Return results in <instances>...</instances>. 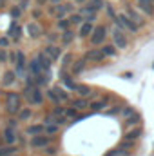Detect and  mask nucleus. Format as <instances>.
Returning <instances> with one entry per match:
<instances>
[{"mask_svg": "<svg viewBox=\"0 0 154 156\" xmlns=\"http://www.w3.org/2000/svg\"><path fill=\"white\" fill-rule=\"evenodd\" d=\"M20 94L27 100L29 105H42L44 98H45V93H42V87H38V85H33V87L24 85V89H22Z\"/></svg>", "mask_w": 154, "mask_h": 156, "instance_id": "obj_1", "label": "nucleus"}, {"mask_svg": "<svg viewBox=\"0 0 154 156\" xmlns=\"http://www.w3.org/2000/svg\"><path fill=\"white\" fill-rule=\"evenodd\" d=\"M20 109H22V94L15 91H7L5 93V113L9 116H16Z\"/></svg>", "mask_w": 154, "mask_h": 156, "instance_id": "obj_2", "label": "nucleus"}, {"mask_svg": "<svg viewBox=\"0 0 154 156\" xmlns=\"http://www.w3.org/2000/svg\"><path fill=\"white\" fill-rule=\"evenodd\" d=\"M107 37H109L107 26H105V24H96V26L93 27V33H91V37H89V42H91L93 47H102V45L105 44Z\"/></svg>", "mask_w": 154, "mask_h": 156, "instance_id": "obj_3", "label": "nucleus"}, {"mask_svg": "<svg viewBox=\"0 0 154 156\" xmlns=\"http://www.w3.org/2000/svg\"><path fill=\"white\" fill-rule=\"evenodd\" d=\"M76 11V5H75V2H62V4H58V5H51V9H49V13H51V16H54L56 20H60V18H65V16H69L71 13H75Z\"/></svg>", "mask_w": 154, "mask_h": 156, "instance_id": "obj_4", "label": "nucleus"}, {"mask_svg": "<svg viewBox=\"0 0 154 156\" xmlns=\"http://www.w3.org/2000/svg\"><path fill=\"white\" fill-rule=\"evenodd\" d=\"M109 35H111V42L118 47V51L129 47V38H127L129 33H127L125 29H121V27H118V26H113V29L109 31Z\"/></svg>", "mask_w": 154, "mask_h": 156, "instance_id": "obj_5", "label": "nucleus"}, {"mask_svg": "<svg viewBox=\"0 0 154 156\" xmlns=\"http://www.w3.org/2000/svg\"><path fill=\"white\" fill-rule=\"evenodd\" d=\"M113 24L118 26V27H121V29H125L127 33H132V35H136V33L140 31V26H136V24L129 18V15H127L125 11H120V13H118V16H116V20Z\"/></svg>", "mask_w": 154, "mask_h": 156, "instance_id": "obj_6", "label": "nucleus"}, {"mask_svg": "<svg viewBox=\"0 0 154 156\" xmlns=\"http://www.w3.org/2000/svg\"><path fill=\"white\" fill-rule=\"evenodd\" d=\"M127 15H129V18L136 24V26H140V27H143L145 24H147V16L136 7V5H132V4H125V9H123Z\"/></svg>", "mask_w": 154, "mask_h": 156, "instance_id": "obj_7", "label": "nucleus"}, {"mask_svg": "<svg viewBox=\"0 0 154 156\" xmlns=\"http://www.w3.org/2000/svg\"><path fill=\"white\" fill-rule=\"evenodd\" d=\"M51 140H53V136H47L45 133H42V134H37V136H31V140H29V147L31 149H45L47 145H51Z\"/></svg>", "mask_w": 154, "mask_h": 156, "instance_id": "obj_8", "label": "nucleus"}, {"mask_svg": "<svg viewBox=\"0 0 154 156\" xmlns=\"http://www.w3.org/2000/svg\"><path fill=\"white\" fill-rule=\"evenodd\" d=\"M16 69H15V73H16V76L18 78H26V69H27V66H29V60H27V56L24 55V51H16Z\"/></svg>", "mask_w": 154, "mask_h": 156, "instance_id": "obj_9", "label": "nucleus"}, {"mask_svg": "<svg viewBox=\"0 0 154 156\" xmlns=\"http://www.w3.org/2000/svg\"><path fill=\"white\" fill-rule=\"evenodd\" d=\"M83 58L87 60V64H102L105 60V55L102 53L100 47H96V49H87L83 53Z\"/></svg>", "mask_w": 154, "mask_h": 156, "instance_id": "obj_10", "label": "nucleus"}, {"mask_svg": "<svg viewBox=\"0 0 154 156\" xmlns=\"http://www.w3.org/2000/svg\"><path fill=\"white\" fill-rule=\"evenodd\" d=\"M26 33H27L31 38H40V37H44V35H45L44 27L40 26L38 22H35V20L27 22V26H26Z\"/></svg>", "mask_w": 154, "mask_h": 156, "instance_id": "obj_11", "label": "nucleus"}, {"mask_svg": "<svg viewBox=\"0 0 154 156\" xmlns=\"http://www.w3.org/2000/svg\"><path fill=\"white\" fill-rule=\"evenodd\" d=\"M2 138H4V144H7V145H15V144H16V140H18L16 129H15V127L5 125V127H4V131H2Z\"/></svg>", "mask_w": 154, "mask_h": 156, "instance_id": "obj_12", "label": "nucleus"}, {"mask_svg": "<svg viewBox=\"0 0 154 156\" xmlns=\"http://www.w3.org/2000/svg\"><path fill=\"white\" fill-rule=\"evenodd\" d=\"M136 7H138L147 18L154 16V2L152 0H136Z\"/></svg>", "mask_w": 154, "mask_h": 156, "instance_id": "obj_13", "label": "nucleus"}, {"mask_svg": "<svg viewBox=\"0 0 154 156\" xmlns=\"http://www.w3.org/2000/svg\"><path fill=\"white\" fill-rule=\"evenodd\" d=\"M44 53L53 60V62H56L58 58H62V45H53V44H47L45 47H44Z\"/></svg>", "mask_w": 154, "mask_h": 156, "instance_id": "obj_14", "label": "nucleus"}, {"mask_svg": "<svg viewBox=\"0 0 154 156\" xmlns=\"http://www.w3.org/2000/svg\"><path fill=\"white\" fill-rule=\"evenodd\" d=\"M78 35L73 31V27L71 29H65V31H62L60 33V44H62V47H67V45H71L75 38H76Z\"/></svg>", "mask_w": 154, "mask_h": 156, "instance_id": "obj_15", "label": "nucleus"}, {"mask_svg": "<svg viewBox=\"0 0 154 156\" xmlns=\"http://www.w3.org/2000/svg\"><path fill=\"white\" fill-rule=\"evenodd\" d=\"M109 105V96H100L98 100H93V102H89V107H91V111H103L105 107Z\"/></svg>", "mask_w": 154, "mask_h": 156, "instance_id": "obj_16", "label": "nucleus"}, {"mask_svg": "<svg viewBox=\"0 0 154 156\" xmlns=\"http://www.w3.org/2000/svg\"><path fill=\"white\" fill-rule=\"evenodd\" d=\"M85 67H87V60H85L83 56L75 58V62H73V66H71V75H73V76H78Z\"/></svg>", "mask_w": 154, "mask_h": 156, "instance_id": "obj_17", "label": "nucleus"}, {"mask_svg": "<svg viewBox=\"0 0 154 156\" xmlns=\"http://www.w3.org/2000/svg\"><path fill=\"white\" fill-rule=\"evenodd\" d=\"M7 37L13 40V42H18V40L22 38V27L13 20L11 22V26H9V31H7Z\"/></svg>", "mask_w": 154, "mask_h": 156, "instance_id": "obj_18", "label": "nucleus"}, {"mask_svg": "<svg viewBox=\"0 0 154 156\" xmlns=\"http://www.w3.org/2000/svg\"><path fill=\"white\" fill-rule=\"evenodd\" d=\"M140 138H142V127H140V125L129 129V131L123 134V140H129V142H138Z\"/></svg>", "mask_w": 154, "mask_h": 156, "instance_id": "obj_19", "label": "nucleus"}, {"mask_svg": "<svg viewBox=\"0 0 154 156\" xmlns=\"http://www.w3.org/2000/svg\"><path fill=\"white\" fill-rule=\"evenodd\" d=\"M35 56H37V60H38V64L42 66V69H44L45 73H47V71L51 69V66L54 64V62H53V60H51V58H49V56H47V55H45L44 51H42V53H38V55H35Z\"/></svg>", "mask_w": 154, "mask_h": 156, "instance_id": "obj_20", "label": "nucleus"}, {"mask_svg": "<svg viewBox=\"0 0 154 156\" xmlns=\"http://www.w3.org/2000/svg\"><path fill=\"white\" fill-rule=\"evenodd\" d=\"M93 24H89V22H83V24H80L78 26V31H76V35L80 37V38H89L91 37V33H93Z\"/></svg>", "mask_w": 154, "mask_h": 156, "instance_id": "obj_21", "label": "nucleus"}, {"mask_svg": "<svg viewBox=\"0 0 154 156\" xmlns=\"http://www.w3.org/2000/svg\"><path fill=\"white\" fill-rule=\"evenodd\" d=\"M16 80H18L16 73H15L13 69H7V71L4 73V76H2V85H4V87H11Z\"/></svg>", "mask_w": 154, "mask_h": 156, "instance_id": "obj_22", "label": "nucleus"}, {"mask_svg": "<svg viewBox=\"0 0 154 156\" xmlns=\"http://www.w3.org/2000/svg\"><path fill=\"white\" fill-rule=\"evenodd\" d=\"M75 93H78V96H82V98H89L94 91H93V87H91V85H87V83H76Z\"/></svg>", "mask_w": 154, "mask_h": 156, "instance_id": "obj_23", "label": "nucleus"}, {"mask_svg": "<svg viewBox=\"0 0 154 156\" xmlns=\"http://www.w3.org/2000/svg\"><path fill=\"white\" fill-rule=\"evenodd\" d=\"M44 129H45L44 123H31V125H27V127L24 129V133H26L27 136H37V134H42V133H44Z\"/></svg>", "mask_w": 154, "mask_h": 156, "instance_id": "obj_24", "label": "nucleus"}, {"mask_svg": "<svg viewBox=\"0 0 154 156\" xmlns=\"http://www.w3.org/2000/svg\"><path fill=\"white\" fill-rule=\"evenodd\" d=\"M100 49H102V53L105 55V58H109V56L113 58V56H116V55H118V47H116L113 42H105Z\"/></svg>", "mask_w": 154, "mask_h": 156, "instance_id": "obj_25", "label": "nucleus"}, {"mask_svg": "<svg viewBox=\"0 0 154 156\" xmlns=\"http://www.w3.org/2000/svg\"><path fill=\"white\" fill-rule=\"evenodd\" d=\"M54 91H56V94H58V98H60V102L62 104H71V93L69 91H65L64 87H60V85H54Z\"/></svg>", "mask_w": 154, "mask_h": 156, "instance_id": "obj_26", "label": "nucleus"}, {"mask_svg": "<svg viewBox=\"0 0 154 156\" xmlns=\"http://www.w3.org/2000/svg\"><path fill=\"white\" fill-rule=\"evenodd\" d=\"M105 2L103 0H89L87 4H85V7L89 9V11H94V13H98V11H102V9H105Z\"/></svg>", "mask_w": 154, "mask_h": 156, "instance_id": "obj_27", "label": "nucleus"}, {"mask_svg": "<svg viewBox=\"0 0 154 156\" xmlns=\"http://www.w3.org/2000/svg\"><path fill=\"white\" fill-rule=\"evenodd\" d=\"M31 118H33V109L31 107H22L18 111V115H16V120L18 122H29Z\"/></svg>", "mask_w": 154, "mask_h": 156, "instance_id": "obj_28", "label": "nucleus"}, {"mask_svg": "<svg viewBox=\"0 0 154 156\" xmlns=\"http://www.w3.org/2000/svg\"><path fill=\"white\" fill-rule=\"evenodd\" d=\"M62 83L67 87V91H75V87H76V83L73 82V75H67L65 69H62Z\"/></svg>", "mask_w": 154, "mask_h": 156, "instance_id": "obj_29", "label": "nucleus"}, {"mask_svg": "<svg viewBox=\"0 0 154 156\" xmlns=\"http://www.w3.org/2000/svg\"><path fill=\"white\" fill-rule=\"evenodd\" d=\"M71 105H73L76 111H83V109H87V107H89V100H87V98L78 96V98H75V100H71Z\"/></svg>", "mask_w": 154, "mask_h": 156, "instance_id": "obj_30", "label": "nucleus"}, {"mask_svg": "<svg viewBox=\"0 0 154 156\" xmlns=\"http://www.w3.org/2000/svg\"><path fill=\"white\" fill-rule=\"evenodd\" d=\"M11 154H18V147L16 145H0V156H11Z\"/></svg>", "mask_w": 154, "mask_h": 156, "instance_id": "obj_31", "label": "nucleus"}, {"mask_svg": "<svg viewBox=\"0 0 154 156\" xmlns=\"http://www.w3.org/2000/svg\"><path fill=\"white\" fill-rule=\"evenodd\" d=\"M45 98H47L53 105L62 104V102H60V98H58V94H56V91H54V87H51V89H47V91H45Z\"/></svg>", "mask_w": 154, "mask_h": 156, "instance_id": "obj_32", "label": "nucleus"}, {"mask_svg": "<svg viewBox=\"0 0 154 156\" xmlns=\"http://www.w3.org/2000/svg\"><path fill=\"white\" fill-rule=\"evenodd\" d=\"M73 62H75V55H73V53L62 55V69H71Z\"/></svg>", "mask_w": 154, "mask_h": 156, "instance_id": "obj_33", "label": "nucleus"}, {"mask_svg": "<svg viewBox=\"0 0 154 156\" xmlns=\"http://www.w3.org/2000/svg\"><path fill=\"white\" fill-rule=\"evenodd\" d=\"M60 129H62V127H60L58 123H47L45 129H44V133H45L47 136H56V134L60 133Z\"/></svg>", "mask_w": 154, "mask_h": 156, "instance_id": "obj_34", "label": "nucleus"}, {"mask_svg": "<svg viewBox=\"0 0 154 156\" xmlns=\"http://www.w3.org/2000/svg\"><path fill=\"white\" fill-rule=\"evenodd\" d=\"M138 123H142V116H140V113H134V115H131L129 118H125V125L127 127H136Z\"/></svg>", "mask_w": 154, "mask_h": 156, "instance_id": "obj_35", "label": "nucleus"}, {"mask_svg": "<svg viewBox=\"0 0 154 156\" xmlns=\"http://www.w3.org/2000/svg\"><path fill=\"white\" fill-rule=\"evenodd\" d=\"M69 22H71V27H73V26H80V24H83L85 20H83V16H82L78 11H75V13L69 15Z\"/></svg>", "mask_w": 154, "mask_h": 156, "instance_id": "obj_36", "label": "nucleus"}, {"mask_svg": "<svg viewBox=\"0 0 154 156\" xmlns=\"http://www.w3.org/2000/svg\"><path fill=\"white\" fill-rule=\"evenodd\" d=\"M56 29H58V31H65V29H71V22H69V16L56 20Z\"/></svg>", "mask_w": 154, "mask_h": 156, "instance_id": "obj_37", "label": "nucleus"}, {"mask_svg": "<svg viewBox=\"0 0 154 156\" xmlns=\"http://www.w3.org/2000/svg\"><path fill=\"white\" fill-rule=\"evenodd\" d=\"M78 116H80V115H78V111L73 107V105L65 107V118H67V120H75V122H76Z\"/></svg>", "mask_w": 154, "mask_h": 156, "instance_id": "obj_38", "label": "nucleus"}, {"mask_svg": "<svg viewBox=\"0 0 154 156\" xmlns=\"http://www.w3.org/2000/svg\"><path fill=\"white\" fill-rule=\"evenodd\" d=\"M9 15H11V18H13V20H18V18L24 15V11H22V7H20V5H13V7L9 9Z\"/></svg>", "mask_w": 154, "mask_h": 156, "instance_id": "obj_39", "label": "nucleus"}, {"mask_svg": "<svg viewBox=\"0 0 154 156\" xmlns=\"http://www.w3.org/2000/svg\"><path fill=\"white\" fill-rule=\"evenodd\" d=\"M105 156H129V151H125L123 147H114V149H111Z\"/></svg>", "mask_w": 154, "mask_h": 156, "instance_id": "obj_40", "label": "nucleus"}, {"mask_svg": "<svg viewBox=\"0 0 154 156\" xmlns=\"http://www.w3.org/2000/svg\"><path fill=\"white\" fill-rule=\"evenodd\" d=\"M45 38H47V44L56 45L60 42V33H45Z\"/></svg>", "mask_w": 154, "mask_h": 156, "instance_id": "obj_41", "label": "nucleus"}, {"mask_svg": "<svg viewBox=\"0 0 154 156\" xmlns=\"http://www.w3.org/2000/svg\"><path fill=\"white\" fill-rule=\"evenodd\" d=\"M51 113L54 115L56 118H60V116H65V107L62 105V104H58V105H54L53 109H51Z\"/></svg>", "mask_w": 154, "mask_h": 156, "instance_id": "obj_42", "label": "nucleus"}, {"mask_svg": "<svg viewBox=\"0 0 154 156\" xmlns=\"http://www.w3.org/2000/svg\"><path fill=\"white\" fill-rule=\"evenodd\" d=\"M105 15H107V16H109L113 22H114L116 16H118V13H116V9L113 7V5H105Z\"/></svg>", "mask_w": 154, "mask_h": 156, "instance_id": "obj_43", "label": "nucleus"}, {"mask_svg": "<svg viewBox=\"0 0 154 156\" xmlns=\"http://www.w3.org/2000/svg\"><path fill=\"white\" fill-rule=\"evenodd\" d=\"M58 154V147H51V145H47L45 149H44V156H56Z\"/></svg>", "mask_w": 154, "mask_h": 156, "instance_id": "obj_44", "label": "nucleus"}, {"mask_svg": "<svg viewBox=\"0 0 154 156\" xmlns=\"http://www.w3.org/2000/svg\"><path fill=\"white\" fill-rule=\"evenodd\" d=\"M121 109H123V105L121 104H116L111 109H107V115H121Z\"/></svg>", "mask_w": 154, "mask_h": 156, "instance_id": "obj_45", "label": "nucleus"}, {"mask_svg": "<svg viewBox=\"0 0 154 156\" xmlns=\"http://www.w3.org/2000/svg\"><path fill=\"white\" fill-rule=\"evenodd\" d=\"M120 147H123L125 151H131V149H134V147H136V142H129V140H121V144H120Z\"/></svg>", "mask_w": 154, "mask_h": 156, "instance_id": "obj_46", "label": "nucleus"}, {"mask_svg": "<svg viewBox=\"0 0 154 156\" xmlns=\"http://www.w3.org/2000/svg\"><path fill=\"white\" fill-rule=\"evenodd\" d=\"M136 111L132 109V107H129V105H123V109H121V116L123 118H129L131 115H134Z\"/></svg>", "mask_w": 154, "mask_h": 156, "instance_id": "obj_47", "label": "nucleus"}, {"mask_svg": "<svg viewBox=\"0 0 154 156\" xmlns=\"http://www.w3.org/2000/svg\"><path fill=\"white\" fill-rule=\"evenodd\" d=\"M5 62H9V53H7V49L0 47V64H5Z\"/></svg>", "mask_w": 154, "mask_h": 156, "instance_id": "obj_48", "label": "nucleus"}, {"mask_svg": "<svg viewBox=\"0 0 154 156\" xmlns=\"http://www.w3.org/2000/svg\"><path fill=\"white\" fill-rule=\"evenodd\" d=\"M47 123H56V116H54L53 113H47V115L44 116V125H47Z\"/></svg>", "mask_w": 154, "mask_h": 156, "instance_id": "obj_49", "label": "nucleus"}, {"mask_svg": "<svg viewBox=\"0 0 154 156\" xmlns=\"http://www.w3.org/2000/svg\"><path fill=\"white\" fill-rule=\"evenodd\" d=\"M9 44H11V38H9V37H0V47H2V49H7Z\"/></svg>", "mask_w": 154, "mask_h": 156, "instance_id": "obj_50", "label": "nucleus"}, {"mask_svg": "<svg viewBox=\"0 0 154 156\" xmlns=\"http://www.w3.org/2000/svg\"><path fill=\"white\" fill-rule=\"evenodd\" d=\"M18 5L22 7V11H27V9H29V0H20Z\"/></svg>", "mask_w": 154, "mask_h": 156, "instance_id": "obj_51", "label": "nucleus"}, {"mask_svg": "<svg viewBox=\"0 0 154 156\" xmlns=\"http://www.w3.org/2000/svg\"><path fill=\"white\" fill-rule=\"evenodd\" d=\"M9 64H16V51L9 53Z\"/></svg>", "mask_w": 154, "mask_h": 156, "instance_id": "obj_52", "label": "nucleus"}, {"mask_svg": "<svg viewBox=\"0 0 154 156\" xmlns=\"http://www.w3.org/2000/svg\"><path fill=\"white\" fill-rule=\"evenodd\" d=\"M7 125L16 129V125H18V120H16V118H9V120H7Z\"/></svg>", "mask_w": 154, "mask_h": 156, "instance_id": "obj_53", "label": "nucleus"}, {"mask_svg": "<svg viewBox=\"0 0 154 156\" xmlns=\"http://www.w3.org/2000/svg\"><path fill=\"white\" fill-rule=\"evenodd\" d=\"M73 2H75V5H85L89 0H73Z\"/></svg>", "mask_w": 154, "mask_h": 156, "instance_id": "obj_54", "label": "nucleus"}, {"mask_svg": "<svg viewBox=\"0 0 154 156\" xmlns=\"http://www.w3.org/2000/svg\"><path fill=\"white\" fill-rule=\"evenodd\" d=\"M35 2H37V5H38V7H42V5H45L49 0H35Z\"/></svg>", "mask_w": 154, "mask_h": 156, "instance_id": "obj_55", "label": "nucleus"}, {"mask_svg": "<svg viewBox=\"0 0 154 156\" xmlns=\"http://www.w3.org/2000/svg\"><path fill=\"white\" fill-rule=\"evenodd\" d=\"M40 15H42L40 7H38V9H33V18H37V16H40Z\"/></svg>", "mask_w": 154, "mask_h": 156, "instance_id": "obj_56", "label": "nucleus"}, {"mask_svg": "<svg viewBox=\"0 0 154 156\" xmlns=\"http://www.w3.org/2000/svg\"><path fill=\"white\" fill-rule=\"evenodd\" d=\"M62 2H64V0H49L51 5H58V4H62Z\"/></svg>", "mask_w": 154, "mask_h": 156, "instance_id": "obj_57", "label": "nucleus"}, {"mask_svg": "<svg viewBox=\"0 0 154 156\" xmlns=\"http://www.w3.org/2000/svg\"><path fill=\"white\" fill-rule=\"evenodd\" d=\"M0 145H4V138H2V134H0Z\"/></svg>", "mask_w": 154, "mask_h": 156, "instance_id": "obj_58", "label": "nucleus"}, {"mask_svg": "<svg viewBox=\"0 0 154 156\" xmlns=\"http://www.w3.org/2000/svg\"><path fill=\"white\" fill-rule=\"evenodd\" d=\"M11 156H18V154H11Z\"/></svg>", "mask_w": 154, "mask_h": 156, "instance_id": "obj_59", "label": "nucleus"}, {"mask_svg": "<svg viewBox=\"0 0 154 156\" xmlns=\"http://www.w3.org/2000/svg\"><path fill=\"white\" fill-rule=\"evenodd\" d=\"M15 2H20V0H15Z\"/></svg>", "mask_w": 154, "mask_h": 156, "instance_id": "obj_60", "label": "nucleus"}, {"mask_svg": "<svg viewBox=\"0 0 154 156\" xmlns=\"http://www.w3.org/2000/svg\"><path fill=\"white\" fill-rule=\"evenodd\" d=\"M67 2H73V0H67Z\"/></svg>", "mask_w": 154, "mask_h": 156, "instance_id": "obj_61", "label": "nucleus"}, {"mask_svg": "<svg viewBox=\"0 0 154 156\" xmlns=\"http://www.w3.org/2000/svg\"><path fill=\"white\" fill-rule=\"evenodd\" d=\"M152 2H154V0H152Z\"/></svg>", "mask_w": 154, "mask_h": 156, "instance_id": "obj_62", "label": "nucleus"}]
</instances>
